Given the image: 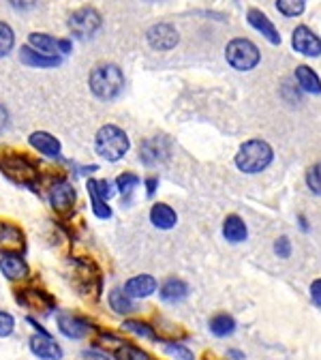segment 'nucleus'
I'll use <instances>...</instances> for the list:
<instances>
[{"instance_id": "1", "label": "nucleus", "mask_w": 321, "mask_h": 360, "mask_svg": "<svg viewBox=\"0 0 321 360\" xmlns=\"http://www.w3.org/2000/svg\"><path fill=\"white\" fill-rule=\"evenodd\" d=\"M88 86L93 90V95L99 97L101 101H112L120 97V93L124 90V75L116 65H99L90 73Z\"/></svg>"}, {"instance_id": "2", "label": "nucleus", "mask_w": 321, "mask_h": 360, "mask_svg": "<svg viewBox=\"0 0 321 360\" xmlns=\"http://www.w3.org/2000/svg\"><path fill=\"white\" fill-rule=\"evenodd\" d=\"M129 135L116 127V124H105L97 131V138H95V148L97 153L107 159V161H120L126 153H129Z\"/></svg>"}, {"instance_id": "3", "label": "nucleus", "mask_w": 321, "mask_h": 360, "mask_svg": "<svg viewBox=\"0 0 321 360\" xmlns=\"http://www.w3.org/2000/svg\"><path fill=\"white\" fill-rule=\"evenodd\" d=\"M272 157H274V153L268 142L251 140L244 146H240V150L236 155V165L244 174H257L272 163Z\"/></svg>"}, {"instance_id": "4", "label": "nucleus", "mask_w": 321, "mask_h": 360, "mask_svg": "<svg viewBox=\"0 0 321 360\" xmlns=\"http://www.w3.org/2000/svg\"><path fill=\"white\" fill-rule=\"evenodd\" d=\"M225 58L238 71H251L259 65V50L257 45L249 39H234L227 43L225 48Z\"/></svg>"}, {"instance_id": "5", "label": "nucleus", "mask_w": 321, "mask_h": 360, "mask_svg": "<svg viewBox=\"0 0 321 360\" xmlns=\"http://www.w3.org/2000/svg\"><path fill=\"white\" fill-rule=\"evenodd\" d=\"M69 28L77 39H90L95 37L101 28V15L95 9H79L69 18Z\"/></svg>"}, {"instance_id": "6", "label": "nucleus", "mask_w": 321, "mask_h": 360, "mask_svg": "<svg viewBox=\"0 0 321 360\" xmlns=\"http://www.w3.org/2000/svg\"><path fill=\"white\" fill-rule=\"evenodd\" d=\"M291 48L308 58L321 56V39L306 26H298L291 34Z\"/></svg>"}, {"instance_id": "7", "label": "nucleus", "mask_w": 321, "mask_h": 360, "mask_svg": "<svg viewBox=\"0 0 321 360\" xmlns=\"http://www.w3.org/2000/svg\"><path fill=\"white\" fill-rule=\"evenodd\" d=\"M30 41V48L41 52V54H48V56H65L71 52V41L67 39H54L50 34H41V32H32L28 37Z\"/></svg>"}, {"instance_id": "8", "label": "nucleus", "mask_w": 321, "mask_h": 360, "mask_svg": "<svg viewBox=\"0 0 321 360\" xmlns=\"http://www.w3.org/2000/svg\"><path fill=\"white\" fill-rule=\"evenodd\" d=\"M169 153H171V144L165 138H150V140H144L140 146V159L148 167L165 163L169 159Z\"/></svg>"}, {"instance_id": "9", "label": "nucleus", "mask_w": 321, "mask_h": 360, "mask_svg": "<svg viewBox=\"0 0 321 360\" xmlns=\"http://www.w3.org/2000/svg\"><path fill=\"white\" fill-rule=\"evenodd\" d=\"M148 43L152 50H159V52H167L171 48H176L178 45V30L171 26V24H155L148 34H146Z\"/></svg>"}, {"instance_id": "10", "label": "nucleus", "mask_w": 321, "mask_h": 360, "mask_svg": "<svg viewBox=\"0 0 321 360\" xmlns=\"http://www.w3.org/2000/svg\"><path fill=\"white\" fill-rule=\"evenodd\" d=\"M3 169L22 185H30L32 180L37 178V169L34 165L28 161V157H13V159H7L3 161Z\"/></svg>"}, {"instance_id": "11", "label": "nucleus", "mask_w": 321, "mask_h": 360, "mask_svg": "<svg viewBox=\"0 0 321 360\" xmlns=\"http://www.w3.org/2000/svg\"><path fill=\"white\" fill-rule=\"evenodd\" d=\"M0 251L5 255H20L24 251V234L20 228L0 223Z\"/></svg>"}, {"instance_id": "12", "label": "nucleus", "mask_w": 321, "mask_h": 360, "mask_svg": "<svg viewBox=\"0 0 321 360\" xmlns=\"http://www.w3.org/2000/svg\"><path fill=\"white\" fill-rule=\"evenodd\" d=\"M247 20H249V24H251L257 32H261V37H266L272 45H281V34H279L277 26H274V24L270 22V18H268L266 13H261L259 9H251L249 15H247Z\"/></svg>"}, {"instance_id": "13", "label": "nucleus", "mask_w": 321, "mask_h": 360, "mask_svg": "<svg viewBox=\"0 0 321 360\" xmlns=\"http://www.w3.org/2000/svg\"><path fill=\"white\" fill-rule=\"evenodd\" d=\"M50 202L56 212H69L75 204V189L65 180H60L50 189Z\"/></svg>"}, {"instance_id": "14", "label": "nucleus", "mask_w": 321, "mask_h": 360, "mask_svg": "<svg viewBox=\"0 0 321 360\" xmlns=\"http://www.w3.org/2000/svg\"><path fill=\"white\" fill-rule=\"evenodd\" d=\"M30 349H32L34 356H39L43 360H60L63 358L60 345L54 339H50L45 333L43 335H34L30 339Z\"/></svg>"}, {"instance_id": "15", "label": "nucleus", "mask_w": 321, "mask_h": 360, "mask_svg": "<svg viewBox=\"0 0 321 360\" xmlns=\"http://www.w3.org/2000/svg\"><path fill=\"white\" fill-rule=\"evenodd\" d=\"M28 142H30L32 148H37L45 157H52V159H58L60 157V142L54 138V135H50V133L37 131V133L30 135Z\"/></svg>"}, {"instance_id": "16", "label": "nucleus", "mask_w": 321, "mask_h": 360, "mask_svg": "<svg viewBox=\"0 0 321 360\" xmlns=\"http://www.w3.org/2000/svg\"><path fill=\"white\" fill-rule=\"evenodd\" d=\"M155 290H157V281L150 275H137V277L129 279L126 285H124V294L129 298H146Z\"/></svg>"}, {"instance_id": "17", "label": "nucleus", "mask_w": 321, "mask_h": 360, "mask_svg": "<svg viewBox=\"0 0 321 360\" xmlns=\"http://www.w3.org/2000/svg\"><path fill=\"white\" fill-rule=\"evenodd\" d=\"M18 302L28 307V309H34V311H48L54 307V300L48 296V294H43L39 290H24L18 294Z\"/></svg>"}, {"instance_id": "18", "label": "nucleus", "mask_w": 321, "mask_h": 360, "mask_svg": "<svg viewBox=\"0 0 321 360\" xmlns=\"http://www.w3.org/2000/svg\"><path fill=\"white\" fill-rule=\"evenodd\" d=\"M150 221L159 230H171L173 225L178 223V214L167 204H155L152 210H150Z\"/></svg>"}, {"instance_id": "19", "label": "nucleus", "mask_w": 321, "mask_h": 360, "mask_svg": "<svg viewBox=\"0 0 321 360\" xmlns=\"http://www.w3.org/2000/svg\"><path fill=\"white\" fill-rule=\"evenodd\" d=\"M0 270H3V275L11 281H20L28 275V266L20 255H5L0 259Z\"/></svg>"}, {"instance_id": "20", "label": "nucleus", "mask_w": 321, "mask_h": 360, "mask_svg": "<svg viewBox=\"0 0 321 360\" xmlns=\"http://www.w3.org/2000/svg\"><path fill=\"white\" fill-rule=\"evenodd\" d=\"M20 60L28 67H58L60 65V56H48V54H41L37 50H32L30 45H26V48H22L20 52Z\"/></svg>"}, {"instance_id": "21", "label": "nucleus", "mask_w": 321, "mask_h": 360, "mask_svg": "<svg viewBox=\"0 0 321 360\" xmlns=\"http://www.w3.org/2000/svg\"><path fill=\"white\" fill-rule=\"evenodd\" d=\"M223 236L229 243H242V240H247V236H249L247 223L240 217H236V214L227 217L225 223H223Z\"/></svg>"}, {"instance_id": "22", "label": "nucleus", "mask_w": 321, "mask_h": 360, "mask_svg": "<svg viewBox=\"0 0 321 360\" xmlns=\"http://www.w3.org/2000/svg\"><path fill=\"white\" fill-rule=\"evenodd\" d=\"M58 326H60L63 335H67L69 339H81L90 330L84 320L73 318V315H60V318H58Z\"/></svg>"}, {"instance_id": "23", "label": "nucleus", "mask_w": 321, "mask_h": 360, "mask_svg": "<svg viewBox=\"0 0 321 360\" xmlns=\"http://www.w3.org/2000/svg\"><path fill=\"white\" fill-rule=\"evenodd\" d=\"M296 79H298V84H300V88L304 90V93H313V95L321 93V79H319V75L310 67L300 65L296 69Z\"/></svg>"}, {"instance_id": "24", "label": "nucleus", "mask_w": 321, "mask_h": 360, "mask_svg": "<svg viewBox=\"0 0 321 360\" xmlns=\"http://www.w3.org/2000/svg\"><path fill=\"white\" fill-rule=\"evenodd\" d=\"M187 294H189V285L180 279H169L161 288V298L165 302H180L187 298Z\"/></svg>"}, {"instance_id": "25", "label": "nucleus", "mask_w": 321, "mask_h": 360, "mask_svg": "<svg viewBox=\"0 0 321 360\" xmlns=\"http://www.w3.org/2000/svg\"><path fill=\"white\" fill-rule=\"evenodd\" d=\"M210 330L216 337H227V335H232L236 330V322H234L232 315L221 313V315H214V318L210 320Z\"/></svg>"}, {"instance_id": "26", "label": "nucleus", "mask_w": 321, "mask_h": 360, "mask_svg": "<svg viewBox=\"0 0 321 360\" xmlns=\"http://www.w3.org/2000/svg\"><path fill=\"white\" fill-rule=\"evenodd\" d=\"M277 9L285 18H298L306 9V0H277Z\"/></svg>"}, {"instance_id": "27", "label": "nucleus", "mask_w": 321, "mask_h": 360, "mask_svg": "<svg viewBox=\"0 0 321 360\" xmlns=\"http://www.w3.org/2000/svg\"><path fill=\"white\" fill-rule=\"evenodd\" d=\"M88 195H90V204H93V210L99 219H110L112 217V208L107 206V202L103 198L97 195V191L93 189V185L88 183Z\"/></svg>"}, {"instance_id": "28", "label": "nucleus", "mask_w": 321, "mask_h": 360, "mask_svg": "<svg viewBox=\"0 0 321 360\" xmlns=\"http://www.w3.org/2000/svg\"><path fill=\"white\" fill-rule=\"evenodd\" d=\"M137 185H140V178H137L135 174H120L118 176V191L122 193V198L126 202L131 200V195H133Z\"/></svg>"}, {"instance_id": "29", "label": "nucleus", "mask_w": 321, "mask_h": 360, "mask_svg": "<svg viewBox=\"0 0 321 360\" xmlns=\"http://www.w3.org/2000/svg\"><path fill=\"white\" fill-rule=\"evenodd\" d=\"M110 304H112V309L116 313H129V311H133V302H131V298L122 290H112Z\"/></svg>"}, {"instance_id": "30", "label": "nucleus", "mask_w": 321, "mask_h": 360, "mask_svg": "<svg viewBox=\"0 0 321 360\" xmlns=\"http://www.w3.org/2000/svg\"><path fill=\"white\" fill-rule=\"evenodd\" d=\"M13 43H15L13 30L5 22H0V58L7 56L13 50Z\"/></svg>"}, {"instance_id": "31", "label": "nucleus", "mask_w": 321, "mask_h": 360, "mask_svg": "<svg viewBox=\"0 0 321 360\" xmlns=\"http://www.w3.org/2000/svg\"><path fill=\"white\" fill-rule=\"evenodd\" d=\"M116 360H150V356L135 345H120L116 352Z\"/></svg>"}, {"instance_id": "32", "label": "nucleus", "mask_w": 321, "mask_h": 360, "mask_svg": "<svg viewBox=\"0 0 321 360\" xmlns=\"http://www.w3.org/2000/svg\"><path fill=\"white\" fill-rule=\"evenodd\" d=\"M306 185L313 193L321 195V161L315 163L308 172H306Z\"/></svg>"}, {"instance_id": "33", "label": "nucleus", "mask_w": 321, "mask_h": 360, "mask_svg": "<svg viewBox=\"0 0 321 360\" xmlns=\"http://www.w3.org/2000/svg\"><path fill=\"white\" fill-rule=\"evenodd\" d=\"M124 328L135 333V335H140V337H146V339H157V335L152 333V328L144 322H135V320H129L124 322Z\"/></svg>"}, {"instance_id": "34", "label": "nucleus", "mask_w": 321, "mask_h": 360, "mask_svg": "<svg viewBox=\"0 0 321 360\" xmlns=\"http://www.w3.org/2000/svg\"><path fill=\"white\" fill-rule=\"evenodd\" d=\"M165 352L169 354V356H173L176 360H195L193 358V352L189 349V347H185V345H173V343H169L167 347H165Z\"/></svg>"}, {"instance_id": "35", "label": "nucleus", "mask_w": 321, "mask_h": 360, "mask_svg": "<svg viewBox=\"0 0 321 360\" xmlns=\"http://www.w3.org/2000/svg\"><path fill=\"white\" fill-rule=\"evenodd\" d=\"M13 326H15V322H13L11 315L0 311V337H9L13 333Z\"/></svg>"}, {"instance_id": "36", "label": "nucleus", "mask_w": 321, "mask_h": 360, "mask_svg": "<svg viewBox=\"0 0 321 360\" xmlns=\"http://www.w3.org/2000/svg\"><path fill=\"white\" fill-rule=\"evenodd\" d=\"M274 251H277V255H279V257H289V255H291L289 238H287V236H281L277 243H274Z\"/></svg>"}, {"instance_id": "37", "label": "nucleus", "mask_w": 321, "mask_h": 360, "mask_svg": "<svg viewBox=\"0 0 321 360\" xmlns=\"http://www.w3.org/2000/svg\"><path fill=\"white\" fill-rule=\"evenodd\" d=\"M310 300H313L317 307H321V279L313 281V285H310Z\"/></svg>"}, {"instance_id": "38", "label": "nucleus", "mask_w": 321, "mask_h": 360, "mask_svg": "<svg viewBox=\"0 0 321 360\" xmlns=\"http://www.w3.org/2000/svg\"><path fill=\"white\" fill-rule=\"evenodd\" d=\"M9 3H11L15 9L26 11V9H32V7L37 5V0H9Z\"/></svg>"}, {"instance_id": "39", "label": "nucleus", "mask_w": 321, "mask_h": 360, "mask_svg": "<svg viewBox=\"0 0 321 360\" xmlns=\"http://www.w3.org/2000/svg\"><path fill=\"white\" fill-rule=\"evenodd\" d=\"M7 124H9V114L3 105H0V131H5Z\"/></svg>"}, {"instance_id": "40", "label": "nucleus", "mask_w": 321, "mask_h": 360, "mask_svg": "<svg viewBox=\"0 0 321 360\" xmlns=\"http://www.w3.org/2000/svg\"><path fill=\"white\" fill-rule=\"evenodd\" d=\"M157 178H150V180H146V189H148V195H155V191H157Z\"/></svg>"}]
</instances>
